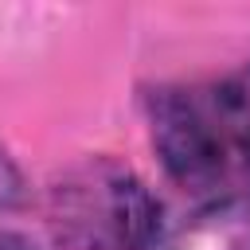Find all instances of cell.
I'll use <instances>...</instances> for the list:
<instances>
[{"label": "cell", "instance_id": "6da1fadb", "mask_svg": "<svg viewBox=\"0 0 250 250\" xmlns=\"http://www.w3.org/2000/svg\"><path fill=\"white\" fill-rule=\"evenodd\" d=\"M148 133L168 180L199 207L250 203V66L148 94Z\"/></svg>", "mask_w": 250, "mask_h": 250}, {"label": "cell", "instance_id": "7a4b0ae2", "mask_svg": "<svg viewBox=\"0 0 250 250\" xmlns=\"http://www.w3.org/2000/svg\"><path fill=\"white\" fill-rule=\"evenodd\" d=\"M47 223L74 250H148L160 234V203L129 168L90 156L51 180Z\"/></svg>", "mask_w": 250, "mask_h": 250}, {"label": "cell", "instance_id": "3957f363", "mask_svg": "<svg viewBox=\"0 0 250 250\" xmlns=\"http://www.w3.org/2000/svg\"><path fill=\"white\" fill-rule=\"evenodd\" d=\"M20 195H23L20 168L12 164V156H8V152H4V145H0V211L16 207V203H20Z\"/></svg>", "mask_w": 250, "mask_h": 250}]
</instances>
